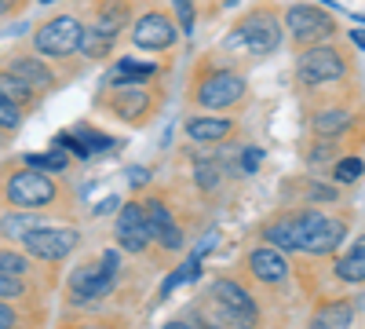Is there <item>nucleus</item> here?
I'll use <instances>...</instances> for the list:
<instances>
[{
    "instance_id": "nucleus-1",
    "label": "nucleus",
    "mask_w": 365,
    "mask_h": 329,
    "mask_svg": "<svg viewBox=\"0 0 365 329\" xmlns=\"http://www.w3.org/2000/svg\"><path fill=\"white\" fill-rule=\"evenodd\" d=\"M351 213L340 208H318V205H278L274 213L256 227L263 246H274L285 256H311L329 260L351 234Z\"/></svg>"
},
{
    "instance_id": "nucleus-2",
    "label": "nucleus",
    "mask_w": 365,
    "mask_h": 329,
    "mask_svg": "<svg viewBox=\"0 0 365 329\" xmlns=\"http://www.w3.org/2000/svg\"><path fill=\"white\" fill-rule=\"evenodd\" d=\"M187 106L201 113H241L252 99V84L245 74V63H237L234 55L223 48H212L194 59V66L187 74Z\"/></svg>"
},
{
    "instance_id": "nucleus-3",
    "label": "nucleus",
    "mask_w": 365,
    "mask_h": 329,
    "mask_svg": "<svg viewBox=\"0 0 365 329\" xmlns=\"http://www.w3.org/2000/svg\"><path fill=\"white\" fill-rule=\"evenodd\" d=\"M0 208H26V213L73 220L81 208V191L66 176L29 168L19 158H0Z\"/></svg>"
},
{
    "instance_id": "nucleus-4",
    "label": "nucleus",
    "mask_w": 365,
    "mask_h": 329,
    "mask_svg": "<svg viewBox=\"0 0 365 329\" xmlns=\"http://www.w3.org/2000/svg\"><path fill=\"white\" fill-rule=\"evenodd\" d=\"M303 99V128L314 139L344 143L351 151H365V103L358 96V81L329 92H311Z\"/></svg>"
},
{
    "instance_id": "nucleus-5",
    "label": "nucleus",
    "mask_w": 365,
    "mask_h": 329,
    "mask_svg": "<svg viewBox=\"0 0 365 329\" xmlns=\"http://www.w3.org/2000/svg\"><path fill=\"white\" fill-rule=\"evenodd\" d=\"M125 278V253L117 246L99 249L96 256H84L73 271L63 278V308L66 311H99L110 308L113 293Z\"/></svg>"
},
{
    "instance_id": "nucleus-6",
    "label": "nucleus",
    "mask_w": 365,
    "mask_h": 329,
    "mask_svg": "<svg viewBox=\"0 0 365 329\" xmlns=\"http://www.w3.org/2000/svg\"><path fill=\"white\" fill-rule=\"evenodd\" d=\"M354 81H358V59L347 41H325L314 48H299L292 55L289 84L296 96L329 92V88H344Z\"/></svg>"
},
{
    "instance_id": "nucleus-7",
    "label": "nucleus",
    "mask_w": 365,
    "mask_h": 329,
    "mask_svg": "<svg viewBox=\"0 0 365 329\" xmlns=\"http://www.w3.org/2000/svg\"><path fill=\"white\" fill-rule=\"evenodd\" d=\"M168 103V84L154 81V84H120V81H103L91 106L96 113L110 117L113 125H125L132 132L150 128L161 117Z\"/></svg>"
},
{
    "instance_id": "nucleus-8",
    "label": "nucleus",
    "mask_w": 365,
    "mask_h": 329,
    "mask_svg": "<svg viewBox=\"0 0 365 329\" xmlns=\"http://www.w3.org/2000/svg\"><path fill=\"white\" fill-rule=\"evenodd\" d=\"M282 48H285L282 8L267 4V0L249 8L245 15H237L223 37V51L234 55L237 63H263V59L278 55Z\"/></svg>"
},
{
    "instance_id": "nucleus-9",
    "label": "nucleus",
    "mask_w": 365,
    "mask_h": 329,
    "mask_svg": "<svg viewBox=\"0 0 365 329\" xmlns=\"http://www.w3.org/2000/svg\"><path fill=\"white\" fill-rule=\"evenodd\" d=\"M81 41H84V19L73 8H63V11H51V15L37 19L29 26V37H26V44L37 55H44L48 63L63 66L73 77H81L88 70V63L81 59Z\"/></svg>"
},
{
    "instance_id": "nucleus-10",
    "label": "nucleus",
    "mask_w": 365,
    "mask_h": 329,
    "mask_svg": "<svg viewBox=\"0 0 365 329\" xmlns=\"http://www.w3.org/2000/svg\"><path fill=\"white\" fill-rule=\"evenodd\" d=\"M201 300L234 329H267V311L256 300V293L237 275H212Z\"/></svg>"
},
{
    "instance_id": "nucleus-11",
    "label": "nucleus",
    "mask_w": 365,
    "mask_h": 329,
    "mask_svg": "<svg viewBox=\"0 0 365 329\" xmlns=\"http://www.w3.org/2000/svg\"><path fill=\"white\" fill-rule=\"evenodd\" d=\"M182 41V29L165 0H139V11L128 26V44L143 55L172 59Z\"/></svg>"
},
{
    "instance_id": "nucleus-12",
    "label": "nucleus",
    "mask_w": 365,
    "mask_h": 329,
    "mask_svg": "<svg viewBox=\"0 0 365 329\" xmlns=\"http://www.w3.org/2000/svg\"><path fill=\"white\" fill-rule=\"evenodd\" d=\"M143 208H146V220L150 231H154V256L158 263H172L182 249H187V220L179 216V201L172 198V191H143Z\"/></svg>"
},
{
    "instance_id": "nucleus-13",
    "label": "nucleus",
    "mask_w": 365,
    "mask_h": 329,
    "mask_svg": "<svg viewBox=\"0 0 365 329\" xmlns=\"http://www.w3.org/2000/svg\"><path fill=\"white\" fill-rule=\"evenodd\" d=\"M282 26H285V41L292 51L344 37L340 19L332 15V8H322L318 0H299V4L282 8Z\"/></svg>"
},
{
    "instance_id": "nucleus-14",
    "label": "nucleus",
    "mask_w": 365,
    "mask_h": 329,
    "mask_svg": "<svg viewBox=\"0 0 365 329\" xmlns=\"http://www.w3.org/2000/svg\"><path fill=\"white\" fill-rule=\"evenodd\" d=\"M237 278L256 293V300L259 296H278V293H289V285H292V263L285 253L259 242V246H249L241 253Z\"/></svg>"
},
{
    "instance_id": "nucleus-15",
    "label": "nucleus",
    "mask_w": 365,
    "mask_h": 329,
    "mask_svg": "<svg viewBox=\"0 0 365 329\" xmlns=\"http://www.w3.org/2000/svg\"><path fill=\"white\" fill-rule=\"evenodd\" d=\"M0 66H4L8 74H15L19 81H26V84L34 88V92H41L44 99H48L51 92H58V88L70 84L66 74H58V66L48 63L44 55H37L26 41H15V44H8L4 51H0Z\"/></svg>"
},
{
    "instance_id": "nucleus-16",
    "label": "nucleus",
    "mask_w": 365,
    "mask_h": 329,
    "mask_svg": "<svg viewBox=\"0 0 365 329\" xmlns=\"http://www.w3.org/2000/svg\"><path fill=\"white\" fill-rule=\"evenodd\" d=\"M182 154H187V179H190L194 198L205 208L220 205L227 187H230V179H234L227 172V165H223V154H216L212 146H197V143H190Z\"/></svg>"
},
{
    "instance_id": "nucleus-17",
    "label": "nucleus",
    "mask_w": 365,
    "mask_h": 329,
    "mask_svg": "<svg viewBox=\"0 0 365 329\" xmlns=\"http://www.w3.org/2000/svg\"><path fill=\"white\" fill-rule=\"evenodd\" d=\"M84 246V231L77 227V223H44V227H37V231H29L26 238H22V249L34 256L37 263H44V267H63L77 249Z\"/></svg>"
},
{
    "instance_id": "nucleus-18",
    "label": "nucleus",
    "mask_w": 365,
    "mask_h": 329,
    "mask_svg": "<svg viewBox=\"0 0 365 329\" xmlns=\"http://www.w3.org/2000/svg\"><path fill=\"white\" fill-rule=\"evenodd\" d=\"M113 242L125 256H150L154 253V231H150V220H146V208H143L139 194L120 201L117 220H113Z\"/></svg>"
},
{
    "instance_id": "nucleus-19",
    "label": "nucleus",
    "mask_w": 365,
    "mask_h": 329,
    "mask_svg": "<svg viewBox=\"0 0 365 329\" xmlns=\"http://www.w3.org/2000/svg\"><path fill=\"white\" fill-rule=\"evenodd\" d=\"M73 11L84 19L88 29H96V34L120 44V37H128V26L139 11V0H77Z\"/></svg>"
},
{
    "instance_id": "nucleus-20",
    "label": "nucleus",
    "mask_w": 365,
    "mask_h": 329,
    "mask_svg": "<svg viewBox=\"0 0 365 329\" xmlns=\"http://www.w3.org/2000/svg\"><path fill=\"white\" fill-rule=\"evenodd\" d=\"M347 201L344 187L329 176H296L282 183V205H318V208H340Z\"/></svg>"
},
{
    "instance_id": "nucleus-21",
    "label": "nucleus",
    "mask_w": 365,
    "mask_h": 329,
    "mask_svg": "<svg viewBox=\"0 0 365 329\" xmlns=\"http://www.w3.org/2000/svg\"><path fill=\"white\" fill-rule=\"evenodd\" d=\"M182 136H187L190 143L197 146H230L237 143L241 136V125L234 113H201V110H190L187 117H182Z\"/></svg>"
},
{
    "instance_id": "nucleus-22",
    "label": "nucleus",
    "mask_w": 365,
    "mask_h": 329,
    "mask_svg": "<svg viewBox=\"0 0 365 329\" xmlns=\"http://www.w3.org/2000/svg\"><path fill=\"white\" fill-rule=\"evenodd\" d=\"M175 59V55H172ZM172 59H135V55H117L113 66L103 81H120V84H154V81H165L168 70H172Z\"/></svg>"
},
{
    "instance_id": "nucleus-23",
    "label": "nucleus",
    "mask_w": 365,
    "mask_h": 329,
    "mask_svg": "<svg viewBox=\"0 0 365 329\" xmlns=\"http://www.w3.org/2000/svg\"><path fill=\"white\" fill-rule=\"evenodd\" d=\"M0 275L41 282L44 289L58 285V267H44V263H37L34 256H29L22 246H8V242H0Z\"/></svg>"
},
{
    "instance_id": "nucleus-24",
    "label": "nucleus",
    "mask_w": 365,
    "mask_h": 329,
    "mask_svg": "<svg viewBox=\"0 0 365 329\" xmlns=\"http://www.w3.org/2000/svg\"><path fill=\"white\" fill-rule=\"evenodd\" d=\"M329 278L340 289H361L365 285V234H358L347 253L329 256Z\"/></svg>"
},
{
    "instance_id": "nucleus-25",
    "label": "nucleus",
    "mask_w": 365,
    "mask_h": 329,
    "mask_svg": "<svg viewBox=\"0 0 365 329\" xmlns=\"http://www.w3.org/2000/svg\"><path fill=\"white\" fill-rule=\"evenodd\" d=\"M354 318H358L354 296H322L307 318V329H351Z\"/></svg>"
},
{
    "instance_id": "nucleus-26",
    "label": "nucleus",
    "mask_w": 365,
    "mask_h": 329,
    "mask_svg": "<svg viewBox=\"0 0 365 329\" xmlns=\"http://www.w3.org/2000/svg\"><path fill=\"white\" fill-rule=\"evenodd\" d=\"M58 216L48 213H26V208H0V242L8 246H22V238L29 231H37L44 223H55Z\"/></svg>"
},
{
    "instance_id": "nucleus-27",
    "label": "nucleus",
    "mask_w": 365,
    "mask_h": 329,
    "mask_svg": "<svg viewBox=\"0 0 365 329\" xmlns=\"http://www.w3.org/2000/svg\"><path fill=\"white\" fill-rule=\"evenodd\" d=\"M55 329H132V318L125 311H110V308H99V311H66L58 318Z\"/></svg>"
},
{
    "instance_id": "nucleus-28",
    "label": "nucleus",
    "mask_w": 365,
    "mask_h": 329,
    "mask_svg": "<svg viewBox=\"0 0 365 329\" xmlns=\"http://www.w3.org/2000/svg\"><path fill=\"white\" fill-rule=\"evenodd\" d=\"M48 304H15L0 300V329H44Z\"/></svg>"
},
{
    "instance_id": "nucleus-29",
    "label": "nucleus",
    "mask_w": 365,
    "mask_h": 329,
    "mask_svg": "<svg viewBox=\"0 0 365 329\" xmlns=\"http://www.w3.org/2000/svg\"><path fill=\"white\" fill-rule=\"evenodd\" d=\"M48 293L41 282L15 278V275H0V300H15V304H48Z\"/></svg>"
},
{
    "instance_id": "nucleus-30",
    "label": "nucleus",
    "mask_w": 365,
    "mask_h": 329,
    "mask_svg": "<svg viewBox=\"0 0 365 329\" xmlns=\"http://www.w3.org/2000/svg\"><path fill=\"white\" fill-rule=\"evenodd\" d=\"M70 132L88 146L91 161H96V158H106V154H117V151H125V143H120L117 136H110V132H103V128H96V125H88V121H77Z\"/></svg>"
},
{
    "instance_id": "nucleus-31",
    "label": "nucleus",
    "mask_w": 365,
    "mask_h": 329,
    "mask_svg": "<svg viewBox=\"0 0 365 329\" xmlns=\"http://www.w3.org/2000/svg\"><path fill=\"white\" fill-rule=\"evenodd\" d=\"M0 96L4 99H11L15 106H22L26 113H37L41 110V103H44V96L41 92H34L26 81H19L15 74H8L4 66H0Z\"/></svg>"
},
{
    "instance_id": "nucleus-32",
    "label": "nucleus",
    "mask_w": 365,
    "mask_h": 329,
    "mask_svg": "<svg viewBox=\"0 0 365 329\" xmlns=\"http://www.w3.org/2000/svg\"><path fill=\"white\" fill-rule=\"evenodd\" d=\"M19 161L29 165V168L51 172V176H66V179H70V172H73V165H77L66 151H58V146H51V151H26V154H19Z\"/></svg>"
},
{
    "instance_id": "nucleus-33",
    "label": "nucleus",
    "mask_w": 365,
    "mask_h": 329,
    "mask_svg": "<svg viewBox=\"0 0 365 329\" xmlns=\"http://www.w3.org/2000/svg\"><path fill=\"white\" fill-rule=\"evenodd\" d=\"M332 183H340V187H354L358 179L365 176V151H347L344 158L332 161V168L325 172Z\"/></svg>"
},
{
    "instance_id": "nucleus-34",
    "label": "nucleus",
    "mask_w": 365,
    "mask_h": 329,
    "mask_svg": "<svg viewBox=\"0 0 365 329\" xmlns=\"http://www.w3.org/2000/svg\"><path fill=\"white\" fill-rule=\"evenodd\" d=\"M113 51H117V41H110V37H103V34H96V29L84 26V41H81V59L84 63H110Z\"/></svg>"
},
{
    "instance_id": "nucleus-35",
    "label": "nucleus",
    "mask_w": 365,
    "mask_h": 329,
    "mask_svg": "<svg viewBox=\"0 0 365 329\" xmlns=\"http://www.w3.org/2000/svg\"><path fill=\"white\" fill-rule=\"evenodd\" d=\"M187 318H190V322H194L197 329H234L230 322H223V318H220L216 311H212V308H208V304L201 300V296H197V300H194V304L187 308Z\"/></svg>"
},
{
    "instance_id": "nucleus-36",
    "label": "nucleus",
    "mask_w": 365,
    "mask_h": 329,
    "mask_svg": "<svg viewBox=\"0 0 365 329\" xmlns=\"http://www.w3.org/2000/svg\"><path fill=\"white\" fill-rule=\"evenodd\" d=\"M263 161H267V151L263 146H237L234 151V165H237V176H252V172H259L263 168Z\"/></svg>"
},
{
    "instance_id": "nucleus-37",
    "label": "nucleus",
    "mask_w": 365,
    "mask_h": 329,
    "mask_svg": "<svg viewBox=\"0 0 365 329\" xmlns=\"http://www.w3.org/2000/svg\"><path fill=\"white\" fill-rule=\"evenodd\" d=\"M168 8L182 29V37H190L194 34V26H197V0H168Z\"/></svg>"
},
{
    "instance_id": "nucleus-38",
    "label": "nucleus",
    "mask_w": 365,
    "mask_h": 329,
    "mask_svg": "<svg viewBox=\"0 0 365 329\" xmlns=\"http://www.w3.org/2000/svg\"><path fill=\"white\" fill-rule=\"evenodd\" d=\"M26 110L22 106H15L11 99H4V96H0V128H4V132H22V125H26Z\"/></svg>"
},
{
    "instance_id": "nucleus-39",
    "label": "nucleus",
    "mask_w": 365,
    "mask_h": 329,
    "mask_svg": "<svg viewBox=\"0 0 365 329\" xmlns=\"http://www.w3.org/2000/svg\"><path fill=\"white\" fill-rule=\"evenodd\" d=\"M29 11V0H0V22H8V19H19Z\"/></svg>"
},
{
    "instance_id": "nucleus-40",
    "label": "nucleus",
    "mask_w": 365,
    "mask_h": 329,
    "mask_svg": "<svg viewBox=\"0 0 365 329\" xmlns=\"http://www.w3.org/2000/svg\"><path fill=\"white\" fill-rule=\"evenodd\" d=\"M150 179H154V172H150V168H128V187L135 194H143L150 187Z\"/></svg>"
},
{
    "instance_id": "nucleus-41",
    "label": "nucleus",
    "mask_w": 365,
    "mask_h": 329,
    "mask_svg": "<svg viewBox=\"0 0 365 329\" xmlns=\"http://www.w3.org/2000/svg\"><path fill=\"white\" fill-rule=\"evenodd\" d=\"M216 242H220V231H216V227H212V231H208V234H205V238H201V242H197V246H194V253H197V256H201V260H205V256H208V253H212V249H216Z\"/></svg>"
},
{
    "instance_id": "nucleus-42",
    "label": "nucleus",
    "mask_w": 365,
    "mask_h": 329,
    "mask_svg": "<svg viewBox=\"0 0 365 329\" xmlns=\"http://www.w3.org/2000/svg\"><path fill=\"white\" fill-rule=\"evenodd\" d=\"M117 208H120V201H117V198H106L99 208H91V220H99V216H106V213H117Z\"/></svg>"
},
{
    "instance_id": "nucleus-43",
    "label": "nucleus",
    "mask_w": 365,
    "mask_h": 329,
    "mask_svg": "<svg viewBox=\"0 0 365 329\" xmlns=\"http://www.w3.org/2000/svg\"><path fill=\"white\" fill-rule=\"evenodd\" d=\"M161 329H197V325H194V322H190L187 315H179V318H168V322H165Z\"/></svg>"
},
{
    "instance_id": "nucleus-44",
    "label": "nucleus",
    "mask_w": 365,
    "mask_h": 329,
    "mask_svg": "<svg viewBox=\"0 0 365 329\" xmlns=\"http://www.w3.org/2000/svg\"><path fill=\"white\" fill-rule=\"evenodd\" d=\"M347 41H351V48H354V51H365V29H351Z\"/></svg>"
},
{
    "instance_id": "nucleus-45",
    "label": "nucleus",
    "mask_w": 365,
    "mask_h": 329,
    "mask_svg": "<svg viewBox=\"0 0 365 329\" xmlns=\"http://www.w3.org/2000/svg\"><path fill=\"white\" fill-rule=\"evenodd\" d=\"M37 4H44V8H48V4H55V0H37Z\"/></svg>"
}]
</instances>
